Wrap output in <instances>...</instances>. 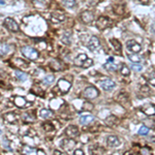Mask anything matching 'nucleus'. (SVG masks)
Instances as JSON below:
<instances>
[{
    "instance_id": "nucleus-1",
    "label": "nucleus",
    "mask_w": 155,
    "mask_h": 155,
    "mask_svg": "<svg viewBox=\"0 0 155 155\" xmlns=\"http://www.w3.org/2000/svg\"><path fill=\"white\" fill-rule=\"evenodd\" d=\"M22 54L24 55L26 58H28L29 60H36L40 57V54L35 49L31 47H22Z\"/></svg>"
},
{
    "instance_id": "nucleus-2",
    "label": "nucleus",
    "mask_w": 155,
    "mask_h": 155,
    "mask_svg": "<svg viewBox=\"0 0 155 155\" xmlns=\"http://www.w3.org/2000/svg\"><path fill=\"white\" fill-rule=\"evenodd\" d=\"M98 95H99V91L95 88V87H93V86L87 87V88L85 89L84 92H83V96H84L85 98H87V99L96 98Z\"/></svg>"
},
{
    "instance_id": "nucleus-3",
    "label": "nucleus",
    "mask_w": 155,
    "mask_h": 155,
    "mask_svg": "<svg viewBox=\"0 0 155 155\" xmlns=\"http://www.w3.org/2000/svg\"><path fill=\"white\" fill-rule=\"evenodd\" d=\"M76 145H77V142L74 141V139H71V138L64 139V140H62V141L60 142V146H61V148L64 149L65 151H67V152L74 149Z\"/></svg>"
},
{
    "instance_id": "nucleus-4",
    "label": "nucleus",
    "mask_w": 155,
    "mask_h": 155,
    "mask_svg": "<svg viewBox=\"0 0 155 155\" xmlns=\"http://www.w3.org/2000/svg\"><path fill=\"white\" fill-rule=\"evenodd\" d=\"M3 24L9 31H11V32H17V31H19L18 23H17L13 18H6L5 20H4Z\"/></svg>"
},
{
    "instance_id": "nucleus-5",
    "label": "nucleus",
    "mask_w": 155,
    "mask_h": 155,
    "mask_svg": "<svg viewBox=\"0 0 155 155\" xmlns=\"http://www.w3.org/2000/svg\"><path fill=\"white\" fill-rule=\"evenodd\" d=\"M57 88H59V90L62 94H65V93H67V92L71 90V82H68V81H66V80H64V79H61V80H59V81H58Z\"/></svg>"
},
{
    "instance_id": "nucleus-6",
    "label": "nucleus",
    "mask_w": 155,
    "mask_h": 155,
    "mask_svg": "<svg viewBox=\"0 0 155 155\" xmlns=\"http://www.w3.org/2000/svg\"><path fill=\"white\" fill-rule=\"evenodd\" d=\"M126 47H127V50L130 51L131 53H134V54H137V53L141 52V50H142L141 45L134 40H128V42L126 43Z\"/></svg>"
},
{
    "instance_id": "nucleus-7",
    "label": "nucleus",
    "mask_w": 155,
    "mask_h": 155,
    "mask_svg": "<svg viewBox=\"0 0 155 155\" xmlns=\"http://www.w3.org/2000/svg\"><path fill=\"white\" fill-rule=\"evenodd\" d=\"M110 25H111V20L108 17H99L97 21H96V27L99 30H103V29L108 28Z\"/></svg>"
},
{
    "instance_id": "nucleus-8",
    "label": "nucleus",
    "mask_w": 155,
    "mask_h": 155,
    "mask_svg": "<svg viewBox=\"0 0 155 155\" xmlns=\"http://www.w3.org/2000/svg\"><path fill=\"white\" fill-rule=\"evenodd\" d=\"M120 63H116V62H114V58L111 57L108 59V62L103 65V67L106 69V71H116L118 68L120 67Z\"/></svg>"
},
{
    "instance_id": "nucleus-9",
    "label": "nucleus",
    "mask_w": 155,
    "mask_h": 155,
    "mask_svg": "<svg viewBox=\"0 0 155 155\" xmlns=\"http://www.w3.org/2000/svg\"><path fill=\"white\" fill-rule=\"evenodd\" d=\"M65 134L68 138L74 139V138H77L78 135L80 134V130L76 125H69V126H67L66 129H65Z\"/></svg>"
},
{
    "instance_id": "nucleus-10",
    "label": "nucleus",
    "mask_w": 155,
    "mask_h": 155,
    "mask_svg": "<svg viewBox=\"0 0 155 155\" xmlns=\"http://www.w3.org/2000/svg\"><path fill=\"white\" fill-rule=\"evenodd\" d=\"M99 46H100V42H99L97 36H92L88 43V49L90 50L91 52H95L99 48Z\"/></svg>"
},
{
    "instance_id": "nucleus-11",
    "label": "nucleus",
    "mask_w": 155,
    "mask_h": 155,
    "mask_svg": "<svg viewBox=\"0 0 155 155\" xmlns=\"http://www.w3.org/2000/svg\"><path fill=\"white\" fill-rule=\"evenodd\" d=\"M99 84H100L101 88L103 89L105 91H109L111 90V89H113L114 87H115V82L112 81L111 79H105V80H101L100 82H99Z\"/></svg>"
},
{
    "instance_id": "nucleus-12",
    "label": "nucleus",
    "mask_w": 155,
    "mask_h": 155,
    "mask_svg": "<svg viewBox=\"0 0 155 155\" xmlns=\"http://www.w3.org/2000/svg\"><path fill=\"white\" fill-rule=\"evenodd\" d=\"M120 140L118 137L116 135H109L108 139H106V144H108L109 147L111 148H116V147L120 146Z\"/></svg>"
},
{
    "instance_id": "nucleus-13",
    "label": "nucleus",
    "mask_w": 155,
    "mask_h": 155,
    "mask_svg": "<svg viewBox=\"0 0 155 155\" xmlns=\"http://www.w3.org/2000/svg\"><path fill=\"white\" fill-rule=\"evenodd\" d=\"M81 19L85 24H90L94 21V14L90 11H85L81 14Z\"/></svg>"
},
{
    "instance_id": "nucleus-14",
    "label": "nucleus",
    "mask_w": 155,
    "mask_h": 155,
    "mask_svg": "<svg viewBox=\"0 0 155 155\" xmlns=\"http://www.w3.org/2000/svg\"><path fill=\"white\" fill-rule=\"evenodd\" d=\"M51 20L53 23H60V22H63L65 20V16L61 11H54L51 14Z\"/></svg>"
},
{
    "instance_id": "nucleus-15",
    "label": "nucleus",
    "mask_w": 155,
    "mask_h": 155,
    "mask_svg": "<svg viewBox=\"0 0 155 155\" xmlns=\"http://www.w3.org/2000/svg\"><path fill=\"white\" fill-rule=\"evenodd\" d=\"M14 103L18 106V108H21V109L28 106V101L24 97H22V96H16L14 99Z\"/></svg>"
},
{
    "instance_id": "nucleus-16",
    "label": "nucleus",
    "mask_w": 155,
    "mask_h": 155,
    "mask_svg": "<svg viewBox=\"0 0 155 155\" xmlns=\"http://www.w3.org/2000/svg\"><path fill=\"white\" fill-rule=\"evenodd\" d=\"M94 121V117L91 115H85V116H82L80 118V123L82 125H89L90 123H92Z\"/></svg>"
},
{
    "instance_id": "nucleus-17",
    "label": "nucleus",
    "mask_w": 155,
    "mask_h": 155,
    "mask_svg": "<svg viewBox=\"0 0 155 155\" xmlns=\"http://www.w3.org/2000/svg\"><path fill=\"white\" fill-rule=\"evenodd\" d=\"M4 120L6 121L7 123H14L18 119V115H16L14 113H6L5 115L3 116Z\"/></svg>"
},
{
    "instance_id": "nucleus-18",
    "label": "nucleus",
    "mask_w": 155,
    "mask_h": 155,
    "mask_svg": "<svg viewBox=\"0 0 155 155\" xmlns=\"http://www.w3.org/2000/svg\"><path fill=\"white\" fill-rule=\"evenodd\" d=\"M11 51V46L7 45L5 43H0V56H4Z\"/></svg>"
},
{
    "instance_id": "nucleus-19",
    "label": "nucleus",
    "mask_w": 155,
    "mask_h": 155,
    "mask_svg": "<svg viewBox=\"0 0 155 155\" xmlns=\"http://www.w3.org/2000/svg\"><path fill=\"white\" fill-rule=\"evenodd\" d=\"M87 55L86 54H80V55H78L77 58L74 59V64L78 65V66H82L84 63V61L87 59Z\"/></svg>"
},
{
    "instance_id": "nucleus-20",
    "label": "nucleus",
    "mask_w": 155,
    "mask_h": 155,
    "mask_svg": "<svg viewBox=\"0 0 155 155\" xmlns=\"http://www.w3.org/2000/svg\"><path fill=\"white\" fill-rule=\"evenodd\" d=\"M51 67H52V69H54L55 71H59L60 69L62 68V62L61 61H59V60H52L51 61Z\"/></svg>"
},
{
    "instance_id": "nucleus-21",
    "label": "nucleus",
    "mask_w": 155,
    "mask_h": 155,
    "mask_svg": "<svg viewBox=\"0 0 155 155\" xmlns=\"http://www.w3.org/2000/svg\"><path fill=\"white\" fill-rule=\"evenodd\" d=\"M22 119L25 121V122H33V121L35 120V115L32 114V112L25 113V114H23V116H22Z\"/></svg>"
},
{
    "instance_id": "nucleus-22",
    "label": "nucleus",
    "mask_w": 155,
    "mask_h": 155,
    "mask_svg": "<svg viewBox=\"0 0 155 155\" xmlns=\"http://www.w3.org/2000/svg\"><path fill=\"white\" fill-rule=\"evenodd\" d=\"M110 43H112V46L114 47V49H115L116 52H119L121 54V50H122V47H121V43L118 40H115V38H112V40H110Z\"/></svg>"
},
{
    "instance_id": "nucleus-23",
    "label": "nucleus",
    "mask_w": 155,
    "mask_h": 155,
    "mask_svg": "<svg viewBox=\"0 0 155 155\" xmlns=\"http://www.w3.org/2000/svg\"><path fill=\"white\" fill-rule=\"evenodd\" d=\"M40 117L43 118V119H48V118L52 117L53 116V112L51 110H47V109H43L40 113Z\"/></svg>"
},
{
    "instance_id": "nucleus-24",
    "label": "nucleus",
    "mask_w": 155,
    "mask_h": 155,
    "mask_svg": "<svg viewBox=\"0 0 155 155\" xmlns=\"http://www.w3.org/2000/svg\"><path fill=\"white\" fill-rule=\"evenodd\" d=\"M62 3H63V5L65 7H67V8H74V7L77 5L76 0H63Z\"/></svg>"
},
{
    "instance_id": "nucleus-25",
    "label": "nucleus",
    "mask_w": 155,
    "mask_h": 155,
    "mask_svg": "<svg viewBox=\"0 0 155 155\" xmlns=\"http://www.w3.org/2000/svg\"><path fill=\"white\" fill-rule=\"evenodd\" d=\"M71 32H66L65 34L62 36V38H61V42L65 43V45H71Z\"/></svg>"
},
{
    "instance_id": "nucleus-26",
    "label": "nucleus",
    "mask_w": 155,
    "mask_h": 155,
    "mask_svg": "<svg viewBox=\"0 0 155 155\" xmlns=\"http://www.w3.org/2000/svg\"><path fill=\"white\" fill-rule=\"evenodd\" d=\"M120 71H121V74L122 76H124V77H128L130 74V71H129V68L126 66L125 64H121V69H120Z\"/></svg>"
},
{
    "instance_id": "nucleus-27",
    "label": "nucleus",
    "mask_w": 155,
    "mask_h": 155,
    "mask_svg": "<svg viewBox=\"0 0 155 155\" xmlns=\"http://www.w3.org/2000/svg\"><path fill=\"white\" fill-rule=\"evenodd\" d=\"M16 77H17V79L20 80V81H22V82H24V81L27 80V74H26L25 72L20 71H16Z\"/></svg>"
},
{
    "instance_id": "nucleus-28",
    "label": "nucleus",
    "mask_w": 155,
    "mask_h": 155,
    "mask_svg": "<svg viewBox=\"0 0 155 155\" xmlns=\"http://www.w3.org/2000/svg\"><path fill=\"white\" fill-rule=\"evenodd\" d=\"M106 123L108 125H110V126H113V125H115L117 123V118L115 116H110V117H108L106 119Z\"/></svg>"
},
{
    "instance_id": "nucleus-29",
    "label": "nucleus",
    "mask_w": 155,
    "mask_h": 155,
    "mask_svg": "<svg viewBox=\"0 0 155 155\" xmlns=\"http://www.w3.org/2000/svg\"><path fill=\"white\" fill-rule=\"evenodd\" d=\"M128 59H129L131 62H134V63H139V62L142 60V58L140 57L139 55L131 54V55H128Z\"/></svg>"
},
{
    "instance_id": "nucleus-30",
    "label": "nucleus",
    "mask_w": 155,
    "mask_h": 155,
    "mask_svg": "<svg viewBox=\"0 0 155 155\" xmlns=\"http://www.w3.org/2000/svg\"><path fill=\"white\" fill-rule=\"evenodd\" d=\"M93 63H94L93 60L90 59V58H87V59L84 61V63H83V65H82L81 67H83V68H89V67L93 65Z\"/></svg>"
},
{
    "instance_id": "nucleus-31",
    "label": "nucleus",
    "mask_w": 155,
    "mask_h": 155,
    "mask_svg": "<svg viewBox=\"0 0 155 155\" xmlns=\"http://www.w3.org/2000/svg\"><path fill=\"white\" fill-rule=\"evenodd\" d=\"M54 76H52V74H49V76H47L43 79V84H46V85H51L54 82Z\"/></svg>"
},
{
    "instance_id": "nucleus-32",
    "label": "nucleus",
    "mask_w": 155,
    "mask_h": 155,
    "mask_svg": "<svg viewBox=\"0 0 155 155\" xmlns=\"http://www.w3.org/2000/svg\"><path fill=\"white\" fill-rule=\"evenodd\" d=\"M149 134V128L147 126H145V125H143V126L139 129V134H142V135H146Z\"/></svg>"
},
{
    "instance_id": "nucleus-33",
    "label": "nucleus",
    "mask_w": 155,
    "mask_h": 155,
    "mask_svg": "<svg viewBox=\"0 0 155 155\" xmlns=\"http://www.w3.org/2000/svg\"><path fill=\"white\" fill-rule=\"evenodd\" d=\"M83 108H82V110H85V111H91L92 109H93V105L90 103H83Z\"/></svg>"
},
{
    "instance_id": "nucleus-34",
    "label": "nucleus",
    "mask_w": 155,
    "mask_h": 155,
    "mask_svg": "<svg viewBox=\"0 0 155 155\" xmlns=\"http://www.w3.org/2000/svg\"><path fill=\"white\" fill-rule=\"evenodd\" d=\"M37 150L36 149H33V148H29V147H25L23 150L24 153H28V154H32V153H36Z\"/></svg>"
},
{
    "instance_id": "nucleus-35",
    "label": "nucleus",
    "mask_w": 155,
    "mask_h": 155,
    "mask_svg": "<svg viewBox=\"0 0 155 155\" xmlns=\"http://www.w3.org/2000/svg\"><path fill=\"white\" fill-rule=\"evenodd\" d=\"M131 68L134 69V71L139 72V71H141L142 69H143V66H142V65L137 64V63H132V65H131Z\"/></svg>"
},
{
    "instance_id": "nucleus-36",
    "label": "nucleus",
    "mask_w": 155,
    "mask_h": 155,
    "mask_svg": "<svg viewBox=\"0 0 155 155\" xmlns=\"http://www.w3.org/2000/svg\"><path fill=\"white\" fill-rule=\"evenodd\" d=\"M43 128H45L47 131H50V130L54 129V126H53L51 123H45V124H43Z\"/></svg>"
},
{
    "instance_id": "nucleus-37",
    "label": "nucleus",
    "mask_w": 155,
    "mask_h": 155,
    "mask_svg": "<svg viewBox=\"0 0 155 155\" xmlns=\"http://www.w3.org/2000/svg\"><path fill=\"white\" fill-rule=\"evenodd\" d=\"M145 113H146L147 115H154V106H149V109L145 111Z\"/></svg>"
},
{
    "instance_id": "nucleus-38",
    "label": "nucleus",
    "mask_w": 155,
    "mask_h": 155,
    "mask_svg": "<svg viewBox=\"0 0 155 155\" xmlns=\"http://www.w3.org/2000/svg\"><path fill=\"white\" fill-rule=\"evenodd\" d=\"M150 152H151V150H150L149 148H143V149H142V153L150 154Z\"/></svg>"
},
{
    "instance_id": "nucleus-39",
    "label": "nucleus",
    "mask_w": 155,
    "mask_h": 155,
    "mask_svg": "<svg viewBox=\"0 0 155 155\" xmlns=\"http://www.w3.org/2000/svg\"><path fill=\"white\" fill-rule=\"evenodd\" d=\"M100 1H103V0H94V1H93V0H92V2H91L92 6H95L96 4H97L98 2H100Z\"/></svg>"
},
{
    "instance_id": "nucleus-40",
    "label": "nucleus",
    "mask_w": 155,
    "mask_h": 155,
    "mask_svg": "<svg viewBox=\"0 0 155 155\" xmlns=\"http://www.w3.org/2000/svg\"><path fill=\"white\" fill-rule=\"evenodd\" d=\"M138 1H139L140 3H142V4H148L150 0H138Z\"/></svg>"
},
{
    "instance_id": "nucleus-41",
    "label": "nucleus",
    "mask_w": 155,
    "mask_h": 155,
    "mask_svg": "<svg viewBox=\"0 0 155 155\" xmlns=\"http://www.w3.org/2000/svg\"><path fill=\"white\" fill-rule=\"evenodd\" d=\"M74 154L82 155V154H84V152H83V150H76V151H74Z\"/></svg>"
},
{
    "instance_id": "nucleus-42",
    "label": "nucleus",
    "mask_w": 155,
    "mask_h": 155,
    "mask_svg": "<svg viewBox=\"0 0 155 155\" xmlns=\"http://www.w3.org/2000/svg\"><path fill=\"white\" fill-rule=\"evenodd\" d=\"M54 153H55V154H63L61 151H58V150H55V151H54Z\"/></svg>"
},
{
    "instance_id": "nucleus-43",
    "label": "nucleus",
    "mask_w": 155,
    "mask_h": 155,
    "mask_svg": "<svg viewBox=\"0 0 155 155\" xmlns=\"http://www.w3.org/2000/svg\"><path fill=\"white\" fill-rule=\"evenodd\" d=\"M0 134H1V130H0Z\"/></svg>"
}]
</instances>
